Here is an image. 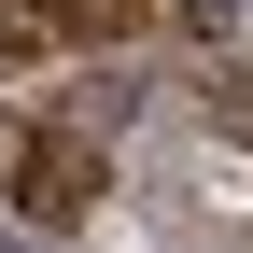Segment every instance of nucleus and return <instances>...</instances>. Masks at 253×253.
<instances>
[{
	"label": "nucleus",
	"instance_id": "f03ea898",
	"mask_svg": "<svg viewBox=\"0 0 253 253\" xmlns=\"http://www.w3.org/2000/svg\"><path fill=\"white\" fill-rule=\"evenodd\" d=\"M169 14H183V28H225V14H239V0H169Z\"/></svg>",
	"mask_w": 253,
	"mask_h": 253
},
{
	"label": "nucleus",
	"instance_id": "f257e3e1",
	"mask_svg": "<svg viewBox=\"0 0 253 253\" xmlns=\"http://www.w3.org/2000/svg\"><path fill=\"white\" fill-rule=\"evenodd\" d=\"M14 197H28V225H71V211L99 197V141H84V126H42V141L14 155Z\"/></svg>",
	"mask_w": 253,
	"mask_h": 253
},
{
	"label": "nucleus",
	"instance_id": "7ed1b4c3",
	"mask_svg": "<svg viewBox=\"0 0 253 253\" xmlns=\"http://www.w3.org/2000/svg\"><path fill=\"white\" fill-rule=\"evenodd\" d=\"M211 99H225V113H239V126H253V71H225V84H211Z\"/></svg>",
	"mask_w": 253,
	"mask_h": 253
}]
</instances>
